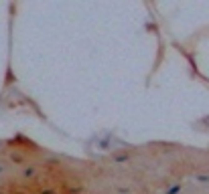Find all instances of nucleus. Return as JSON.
<instances>
[{"mask_svg":"<svg viewBox=\"0 0 209 194\" xmlns=\"http://www.w3.org/2000/svg\"><path fill=\"white\" fill-rule=\"evenodd\" d=\"M35 174H37V168H27V170L23 172V176H24V178H33Z\"/></svg>","mask_w":209,"mask_h":194,"instance_id":"f257e3e1","label":"nucleus"},{"mask_svg":"<svg viewBox=\"0 0 209 194\" xmlns=\"http://www.w3.org/2000/svg\"><path fill=\"white\" fill-rule=\"evenodd\" d=\"M128 160H130V156H126V154H122V156H116V158H114V162H116V164H124V162H128Z\"/></svg>","mask_w":209,"mask_h":194,"instance_id":"f03ea898","label":"nucleus"},{"mask_svg":"<svg viewBox=\"0 0 209 194\" xmlns=\"http://www.w3.org/2000/svg\"><path fill=\"white\" fill-rule=\"evenodd\" d=\"M179 190H181V186H179V184H177V186L169 188V190H167V194H179Z\"/></svg>","mask_w":209,"mask_h":194,"instance_id":"7ed1b4c3","label":"nucleus"},{"mask_svg":"<svg viewBox=\"0 0 209 194\" xmlns=\"http://www.w3.org/2000/svg\"><path fill=\"white\" fill-rule=\"evenodd\" d=\"M199 182H209V176H197Z\"/></svg>","mask_w":209,"mask_h":194,"instance_id":"20e7f679","label":"nucleus"},{"mask_svg":"<svg viewBox=\"0 0 209 194\" xmlns=\"http://www.w3.org/2000/svg\"><path fill=\"white\" fill-rule=\"evenodd\" d=\"M43 194H55V190H45Z\"/></svg>","mask_w":209,"mask_h":194,"instance_id":"39448f33","label":"nucleus"},{"mask_svg":"<svg viewBox=\"0 0 209 194\" xmlns=\"http://www.w3.org/2000/svg\"><path fill=\"white\" fill-rule=\"evenodd\" d=\"M0 172H4V168H2V166H0Z\"/></svg>","mask_w":209,"mask_h":194,"instance_id":"423d86ee","label":"nucleus"}]
</instances>
